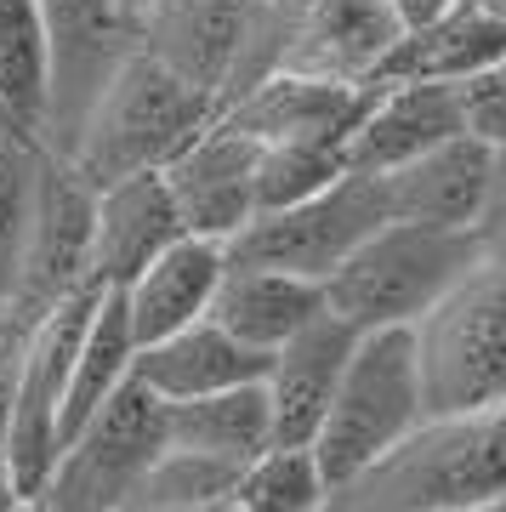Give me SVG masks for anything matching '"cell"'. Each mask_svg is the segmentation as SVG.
Returning <instances> with one entry per match:
<instances>
[{"label":"cell","mask_w":506,"mask_h":512,"mask_svg":"<svg viewBox=\"0 0 506 512\" xmlns=\"http://www.w3.org/2000/svg\"><path fill=\"white\" fill-rule=\"evenodd\" d=\"M353 512H461L506 495V399L461 416H427L342 484Z\"/></svg>","instance_id":"obj_1"},{"label":"cell","mask_w":506,"mask_h":512,"mask_svg":"<svg viewBox=\"0 0 506 512\" xmlns=\"http://www.w3.org/2000/svg\"><path fill=\"white\" fill-rule=\"evenodd\" d=\"M211 114H217V97L188 86L182 74H171L165 63L131 46L103 80V92L91 97L63 160L91 188H109L137 171H160L199 126H211Z\"/></svg>","instance_id":"obj_2"},{"label":"cell","mask_w":506,"mask_h":512,"mask_svg":"<svg viewBox=\"0 0 506 512\" xmlns=\"http://www.w3.org/2000/svg\"><path fill=\"white\" fill-rule=\"evenodd\" d=\"M421 421H427V393H421L410 325L359 330L308 450L330 490H342L370 461L387 456L398 439H410Z\"/></svg>","instance_id":"obj_3"},{"label":"cell","mask_w":506,"mask_h":512,"mask_svg":"<svg viewBox=\"0 0 506 512\" xmlns=\"http://www.w3.org/2000/svg\"><path fill=\"white\" fill-rule=\"evenodd\" d=\"M416 365L427 416H461L506 399V239L484 251L416 325Z\"/></svg>","instance_id":"obj_4"},{"label":"cell","mask_w":506,"mask_h":512,"mask_svg":"<svg viewBox=\"0 0 506 512\" xmlns=\"http://www.w3.org/2000/svg\"><path fill=\"white\" fill-rule=\"evenodd\" d=\"M398 35L404 29H398L387 0H268L251 23L245 57H239L234 86L222 103H234L268 74L364 86Z\"/></svg>","instance_id":"obj_5"},{"label":"cell","mask_w":506,"mask_h":512,"mask_svg":"<svg viewBox=\"0 0 506 512\" xmlns=\"http://www.w3.org/2000/svg\"><path fill=\"white\" fill-rule=\"evenodd\" d=\"M484 251V234L467 228H421V222H381L359 251L325 279V308L353 330L416 325L455 279Z\"/></svg>","instance_id":"obj_6"},{"label":"cell","mask_w":506,"mask_h":512,"mask_svg":"<svg viewBox=\"0 0 506 512\" xmlns=\"http://www.w3.org/2000/svg\"><path fill=\"white\" fill-rule=\"evenodd\" d=\"M381 222H387L381 183L364 177V171H342V177H330V183L319 188V194H308V200L256 211L222 251L234 256V262H262V268L308 274V279L325 285L347 256L376 234Z\"/></svg>","instance_id":"obj_7"},{"label":"cell","mask_w":506,"mask_h":512,"mask_svg":"<svg viewBox=\"0 0 506 512\" xmlns=\"http://www.w3.org/2000/svg\"><path fill=\"white\" fill-rule=\"evenodd\" d=\"M97 285H74L69 296H57L52 308L29 319L12 342V421H6V461L18 473L23 495H35L46 473L63 456L57 439V410H63V387H69V359L80 348L91 308H97Z\"/></svg>","instance_id":"obj_8"},{"label":"cell","mask_w":506,"mask_h":512,"mask_svg":"<svg viewBox=\"0 0 506 512\" xmlns=\"http://www.w3.org/2000/svg\"><path fill=\"white\" fill-rule=\"evenodd\" d=\"M40 29H46L40 143L63 154L74 126L86 120L91 97L103 92L114 63L131 52V12L126 0H40Z\"/></svg>","instance_id":"obj_9"},{"label":"cell","mask_w":506,"mask_h":512,"mask_svg":"<svg viewBox=\"0 0 506 512\" xmlns=\"http://www.w3.org/2000/svg\"><path fill=\"white\" fill-rule=\"evenodd\" d=\"M91 205L97 188L74 171L57 148L40 154V183H35V222H29V245H23L18 285L6 296V319L23 330L29 319L52 308L57 296H69L74 285H86L91 262Z\"/></svg>","instance_id":"obj_10"},{"label":"cell","mask_w":506,"mask_h":512,"mask_svg":"<svg viewBox=\"0 0 506 512\" xmlns=\"http://www.w3.org/2000/svg\"><path fill=\"white\" fill-rule=\"evenodd\" d=\"M256 12V0H143L131 12V46L222 103Z\"/></svg>","instance_id":"obj_11"},{"label":"cell","mask_w":506,"mask_h":512,"mask_svg":"<svg viewBox=\"0 0 506 512\" xmlns=\"http://www.w3.org/2000/svg\"><path fill=\"white\" fill-rule=\"evenodd\" d=\"M160 177L182 228L199 239L228 245L256 217V143L228 126L222 114H211V126H199L160 165Z\"/></svg>","instance_id":"obj_12"},{"label":"cell","mask_w":506,"mask_h":512,"mask_svg":"<svg viewBox=\"0 0 506 512\" xmlns=\"http://www.w3.org/2000/svg\"><path fill=\"white\" fill-rule=\"evenodd\" d=\"M160 450H165V399L148 393L137 376H126L86 416V427L63 444V456H57L52 473L74 478L80 490H91L109 512H120L126 490L143 478V467Z\"/></svg>","instance_id":"obj_13"},{"label":"cell","mask_w":506,"mask_h":512,"mask_svg":"<svg viewBox=\"0 0 506 512\" xmlns=\"http://www.w3.org/2000/svg\"><path fill=\"white\" fill-rule=\"evenodd\" d=\"M364 109V86L336 80H302V74H268L234 103H222V120L245 131L256 148H319L347 154V131ZM347 165V160H342Z\"/></svg>","instance_id":"obj_14"},{"label":"cell","mask_w":506,"mask_h":512,"mask_svg":"<svg viewBox=\"0 0 506 512\" xmlns=\"http://www.w3.org/2000/svg\"><path fill=\"white\" fill-rule=\"evenodd\" d=\"M381 205L387 222H421V228H455L467 234L484 222V188H489V148L455 131L433 143L416 160L381 171Z\"/></svg>","instance_id":"obj_15"},{"label":"cell","mask_w":506,"mask_h":512,"mask_svg":"<svg viewBox=\"0 0 506 512\" xmlns=\"http://www.w3.org/2000/svg\"><path fill=\"white\" fill-rule=\"evenodd\" d=\"M353 336H359V330L342 325V319L325 308L268 353L262 399H268L273 444H313L319 416H325L330 393H336V376H342L347 353H353Z\"/></svg>","instance_id":"obj_16"},{"label":"cell","mask_w":506,"mask_h":512,"mask_svg":"<svg viewBox=\"0 0 506 512\" xmlns=\"http://www.w3.org/2000/svg\"><path fill=\"white\" fill-rule=\"evenodd\" d=\"M461 131L455 86L444 80H393V86H364V109L347 131V171L381 177L393 165L427 154L433 143Z\"/></svg>","instance_id":"obj_17"},{"label":"cell","mask_w":506,"mask_h":512,"mask_svg":"<svg viewBox=\"0 0 506 512\" xmlns=\"http://www.w3.org/2000/svg\"><path fill=\"white\" fill-rule=\"evenodd\" d=\"M177 234H188V228H182L177 205L165 194L160 171H137V177H120V183L97 188L86 279L97 291H120L148 256H160Z\"/></svg>","instance_id":"obj_18"},{"label":"cell","mask_w":506,"mask_h":512,"mask_svg":"<svg viewBox=\"0 0 506 512\" xmlns=\"http://www.w3.org/2000/svg\"><path fill=\"white\" fill-rule=\"evenodd\" d=\"M222 251L217 239H199V234H177L160 256H148L143 268L120 285V308H126L131 342H160L171 330L205 319L211 308V291L222 279Z\"/></svg>","instance_id":"obj_19"},{"label":"cell","mask_w":506,"mask_h":512,"mask_svg":"<svg viewBox=\"0 0 506 512\" xmlns=\"http://www.w3.org/2000/svg\"><path fill=\"white\" fill-rule=\"evenodd\" d=\"M313 313H325V285L319 279L285 274V268H262V262H234L228 256L205 319H217L245 348L273 353L285 336H296V330L308 325Z\"/></svg>","instance_id":"obj_20"},{"label":"cell","mask_w":506,"mask_h":512,"mask_svg":"<svg viewBox=\"0 0 506 512\" xmlns=\"http://www.w3.org/2000/svg\"><path fill=\"white\" fill-rule=\"evenodd\" d=\"M262 370H268V353L245 348L217 319H194V325L171 330L160 342H143L131 353V376L148 393H160L165 404L199 399V393L239 387V382H262Z\"/></svg>","instance_id":"obj_21"},{"label":"cell","mask_w":506,"mask_h":512,"mask_svg":"<svg viewBox=\"0 0 506 512\" xmlns=\"http://www.w3.org/2000/svg\"><path fill=\"white\" fill-rule=\"evenodd\" d=\"M501 52H506V23L467 6V0H450L438 18L404 29L364 86H393V80H444V86H455Z\"/></svg>","instance_id":"obj_22"},{"label":"cell","mask_w":506,"mask_h":512,"mask_svg":"<svg viewBox=\"0 0 506 512\" xmlns=\"http://www.w3.org/2000/svg\"><path fill=\"white\" fill-rule=\"evenodd\" d=\"M165 444H182V450H199V456H217V461L245 467L256 450L273 444L262 382H239V387L199 393V399L165 404Z\"/></svg>","instance_id":"obj_23"},{"label":"cell","mask_w":506,"mask_h":512,"mask_svg":"<svg viewBox=\"0 0 506 512\" xmlns=\"http://www.w3.org/2000/svg\"><path fill=\"white\" fill-rule=\"evenodd\" d=\"M131 325H126V308H120V291H103L97 296V308H91L86 330H80V348L69 359V387H63V410H57V439L69 444L86 416L97 404L109 399L114 387L131 376Z\"/></svg>","instance_id":"obj_24"},{"label":"cell","mask_w":506,"mask_h":512,"mask_svg":"<svg viewBox=\"0 0 506 512\" xmlns=\"http://www.w3.org/2000/svg\"><path fill=\"white\" fill-rule=\"evenodd\" d=\"M0 120L29 137H40V120H46L40 0H0Z\"/></svg>","instance_id":"obj_25"},{"label":"cell","mask_w":506,"mask_h":512,"mask_svg":"<svg viewBox=\"0 0 506 512\" xmlns=\"http://www.w3.org/2000/svg\"><path fill=\"white\" fill-rule=\"evenodd\" d=\"M234 478H239L234 461L165 444L160 456L143 467V478L126 490L120 512H182V507H205V501H228Z\"/></svg>","instance_id":"obj_26"},{"label":"cell","mask_w":506,"mask_h":512,"mask_svg":"<svg viewBox=\"0 0 506 512\" xmlns=\"http://www.w3.org/2000/svg\"><path fill=\"white\" fill-rule=\"evenodd\" d=\"M330 495L319 461L308 444H268L239 467L234 490V512H313Z\"/></svg>","instance_id":"obj_27"},{"label":"cell","mask_w":506,"mask_h":512,"mask_svg":"<svg viewBox=\"0 0 506 512\" xmlns=\"http://www.w3.org/2000/svg\"><path fill=\"white\" fill-rule=\"evenodd\" d=\"M40 154H46L40 137L0 120V302L12 296L23 268V245H29V222H35Z\"/></svg>","instance_id":"obj_28"},{"label":"cell","mask_w":506,"mask_h":512,"mask_svg":"<svg viewBox=\"0 0 506 512\" xmlns=\"http://www.w3.org/2000/svg\"><path fill=\"white\" fill-rule=\"evenodd\" d=\"M455 114L472 143L506 148V52L472 69L467 80H455Z\"/></svg>","instance_id":"obj_29"},{"label":"cell","mask_w":506,"mask_h":512,"mask_svg":"<svg viewBox=\"0 0 506 512\" xmlns=\"http://www.w3.org/2000/svg\"><path fill=\"white\" fill-rule=\"evenodd\" d=\"M29 512H109V507H103V501H97L91 490H80L74 478L46 473V484L29 495Z\"/></svg>","instance_id":"obj_30"},{"label":"cell","mask_w":506,"mask_h":512,"mask_svg":"<svg viewBox=\"0 0 506 512\" xmlns=\"http://www.w3.org/2000/svg\"><path fill=\"white\" fill-rule=\"evenodd\" d=\"M484 239H506V148H489V188H484Z\"/></svg>","instance_id":"obj_31"},{"label":"cell","mask_w":506,"mask_h":512,"mask_svg":"<svg viewBox=\"0 0 506 512\" xmlns=\"http://www.w3.org/2000/svg\"><path fill=\"white\" fill-rule=\"evenodd\" d=\"M393 6V18H398V29H416V23H427V18H438L450 0H387Z\"/></svg>","instance_id":"obj_32"},{"label":"cell","mask_w":506,"mask_h":512,"mask_svg":"<svg viewBox=\"0 0 506 512\" xmlns=\"http://www.w3.org/2000/svg\"><path fill=\"white\" fill-rule=\"evenodd\" d=\"M12 342H18V330L0 342V444H6V421H12Z\"/></svg>","instance_id":"obj_33"},{"label":"cell","mask_w":506,"mask_h":512,"mask_svg":"<svg viewBox=\"0 0 506 512\" xmlns=\"http://www.w3.org/2000/svg\"><path fill=\"white\" fill-rule=\"evenodd\" d=\"M29 495H23L18 473H12V461H6V450H0V512H18Z\"/></svg>","instance_id":"obj_34"},{"label":"cell","mask_w":506,"mask_h":512,"mask_svg":"<svg viewBox=\"0 0 506 512\" xmlns=\"http://www.w3.org/2000/svg\"><path fill=\"white\" fill-rule=\"evenodd\" d=\"M313 512H353V507H347V495H336V490H330V495H325V501H319Z\"/></svg>","instance_id":"obj_35"},{"label":"cell","mask_w":506,"mask_h":512,"mask_svg":"<svg viewBox=\"0 0 506 512\" xmlns=\"http://www.w3.org/2000/svg\"><path fill=\"white\" fill-rule=\"evenodd\" d=\"M467 6H478V12H489V18L506 23V0H467Z\"/></svg>","instance_id":"obj_36"},{"label":"cell","mask_w":506,"mask_h":512,"mask_svg":"<svg viewBox=\"0 0 506 512\" xmlns=\"http://www.w3.org/2000/svg\"><path fill=\"white\" fill-rule=\"evenodd\" d=\"M182 512H234V501H205V507H182Z\"/></svg>","instance_id":"obj_37"},{"label":"cell","mask_w":506,"mask_h":512,"mask_svg":"<svg viewBox=\"0 0 506 512\" xmlns=\"http://www.w3.org/2000/svg\"><path fill=\"white\" fill-rule=\"evenodd\" d=\"M461 512H506V495L501 501H489V507H461Z\"/></svg>","instance_id":"obj_38"},{"label":"cell","mask_w":506,"mask_h":512,"mask_svg":"<svg viewBox=\"0 0 506 512\" xmlns=\"http://www.w3.org/2000/svg\"><path fill=\"white\" fill-rule=\"evenodd\" d=\"M6 336H12V319H6V302H0V342H6Z\"/></svg>","instance_id":"obj_39"},{"label":"cell","mask_w":506,"mask_h":512,"mask_svg":"<svg viewBox=\"0 0 506 512\" xmlns=\"http://www.w3.org/2000/svg\"><path fill=\"white\" fill-rule=\"evenodd\" d=\"M137 6H143V0H126V12H137Z\"/></svg>","instance_id":"obj_40"},{"label":"cell","mask_w":506,"mask_h":512,"mask_svg":"<svg viewBox=\"0 0 506 512\" xmlns=\"http://www.w3.org/2000/svg\"><path fill=\"white\" fill-rule=\"evenodd\" d=\"M18 512H29V501H23V507H18Z\"/></svg>","instance_id":"obj_41"}]
</instances>
